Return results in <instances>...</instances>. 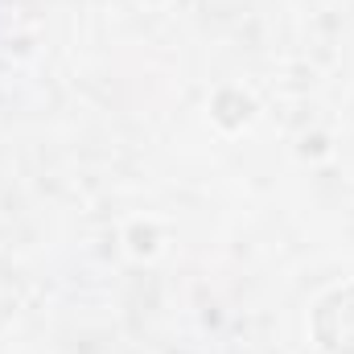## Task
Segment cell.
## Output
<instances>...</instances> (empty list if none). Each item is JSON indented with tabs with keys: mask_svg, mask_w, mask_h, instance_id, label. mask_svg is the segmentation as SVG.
<instances>
[{
	"mask_svg": "<svg viewBox=\"0 0 354 354\" xmlns=\"http://www.w3.org/2000/svg\"><path fill=\"white\" fill-rule=\"evenodd\" d=\"M313 338L326 354H354V284H342L317 301Z\"/></svg>",
	"mask_w": 354,
	"mask_h": 354,
	"instance_id": "1",
	"label": "cell"
}]
</instances>
